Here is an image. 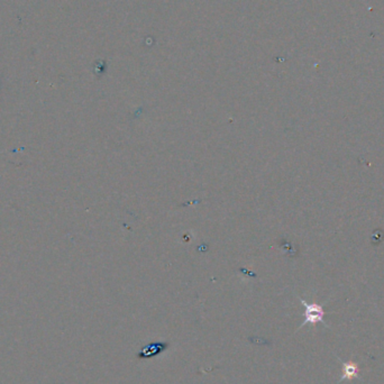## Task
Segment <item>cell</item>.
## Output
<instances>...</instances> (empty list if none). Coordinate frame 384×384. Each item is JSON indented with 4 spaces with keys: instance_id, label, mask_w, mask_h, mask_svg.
I'll list each match as a JSON object with an SVG mask.
<instances>
[{
    "instance_id": "1",
    "label": "cell",
    "mask_w": 384,
    "mask_h": 384,
    "mask_svg": "<svg viewBox=\"0 0 384 384\" xmlns=\"http://www.w3.org/2000/svg\"><path fill=\"white\" fill-rule=\"evenodd\" d=\"M300 299V302L305 307V321L302 322V325L300 328H302L305 325H311V326H316V323L318 322H323V316H325V311H323L322 306L318 305V303L313 302V303H309L306 300H303L302 298ZM325 323V322H323ZM325 326L327 325L325 323Z\"/></svg>"
},
{
    "instance_id": "2",
    "label": "cell",
    "mask_w": 384,
    "mask_h": 384,
    "mask_svg": "<svg viewBox=\"0 0 384 384\" xmlns=\"http://www.w3.org/2000/svg\"><path fill=\"white\" fill-rule=\"evenodd\" d=\"M342 364H343V370H344V373H343V376L339 378V382H343L344 380H353V378L357 377V374H358V365L356 363L354 362H343L342 361Z\"/></svg>"
}]
</instances>
